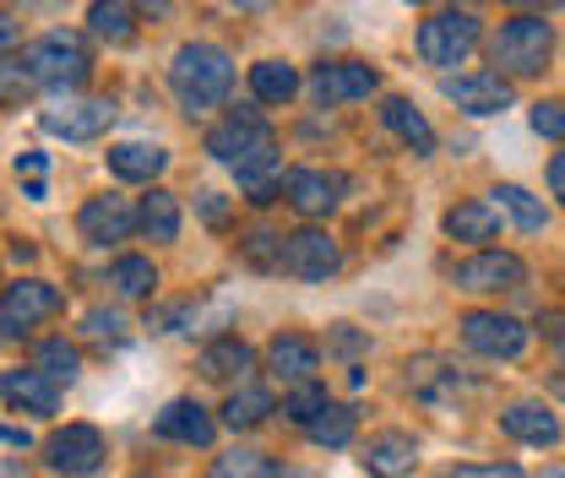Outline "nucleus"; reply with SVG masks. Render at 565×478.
<instances>
[{
    "instance_id": "obj_41",
    "label": "nucleus",
    "mask_w": 565,
    "mask_h": 478,
    "mask_svg": "<svg viewBox=\"0 0 565 478\" xmlns=\"http://www.w3.org/2000/svg\"><path fill=\"white\" fill-rule=\"evenodd\" d=\"M457 478H522V474H516V468H468V474H457Z\"/></svg>"
},
{
    "instance_id": "obj_36",
    "label": "nucleus",
    "mask_w": 565,
    "mask_h": 478,
    "mask_svg": "<svg viewBox=\"0 0 565 478\" xmlns=\"http://www.w3.org/2000/svg\"><path fill=\"white\" fill-rule=\"evenodd\" d=\"M126 316L120 310H87V338H109V342H120L126 338Z\"/></svg>"
},
{
    "instance_id": "obj_5",
    "label": "nucleus",
    "mask_w": 565,
    "mask_h": 478,
    "mask_svg": "<svg viewBox=\"0 0 565 478\" xmlns=\"http://www.w3.org/2000/svg\"><path fill=\"white\" fill-rule=\"evenodd\" d=\"M343 267V251L327 229H299V234H278V267L299 283H327V277Z\"/></svg>"
},
{
    "instance_id": "obj_42",
    "label": "nucleus",
    "mask_w": 565,
    "mask_h": 478,
    "mask_svg": "<svg viewBox=\"0 0 565 478\" xmlns=\"http://www.w3.org/2000/svg\"><path fill=\"white\" fill-rule=\"evenodd\" d=\"M550 191H555V196L565 191V158H561V152L550 158Z\"/></svg>"
},
{
    "instance_id": "obj_44",
    "label": "nucleus",
    "mask_w": 565,
    "mask_h": 478,
    "mask_svg": "<svg viewBox=\"0 0 565 478\" xmlns=\"http://www.w3.org/2000/svg\"><path fill=\"white\" fill-rule=\"evenodd\" d=\"M202 206H207V217H212V223H223V217H228V206L217 202V196H207V202H202Z\"/></svg>"
},
{
    "instance_id": "obj_32",
    "label": "nucleus",
    "mask_w": 565,
    "mask_h": 478,
    "mask_svg": "<svg viewBox=\"0 0 565 478\" xmlns=\"http://www.w3.org/2000/svg\"><path fill=\"white\" fill-rule=\"evenodd\" d=\"M109 283H115L120 299H147V294L158 288V267H152L147 256H120V262L109 267Z\"/></svg>"
},
{
    "instance_id": "obj_30",
    "label": "nucleus",
    "mask_w": 565,
    "mask_h": 478,
    "mask_svg": "<svg viewBox=\"0 0 565 478\" xmlns=\"http://www.w3.org/2000/svg\"><path fill=\"white\" fill-rule=\"evenodd\" d=\"M494 196H500L494 206H505V212H511V223H516L522 234H544V229H550V206L539 202L533 191H522V185H500Z\"/></svg>"
},
{
    "instance_id": "obj_3",
    "label": "nucleus",
    "mask_w": 565,
    "mask_h": 478,
    "mask_svg": "<svg viewBox=\"0 0 565 478\" xmlns=\"http://www.w3.org/2000/svg\"><path fill=\"white\" fill-rule=\"evenodd\" d=\"M22 71L39 87H82L87 71H93V55H87V44L76 33H44L39 44H28Z\"/></svg>"
},
{
    "instance_id": "obj_6",
    "label": "nucleus",
    "mask_w": 565,
    "mask_h": 478,
    "mask_svg": "<svg viewBox=\"0 0 565 478\" xmlns=\"http://www.w3.org/2000/svg\"><path fill=\"white\" fill-rule=\"evenodd\" d=\"M61 305H66V299H61L55 283H44V277H17V283H6V294H0V332H6V338H28V332H33L39 321H50Z\"/></svg>"
},
{
    "instance_id": "obj_8",
    "label": "nucleus",
    "mask_w": 565,
    "mask_h": 478,
    "mask_svg": "<svg viewBox=\"0 0 565 478\" xmlns=\"http://www.w3.org/2000/svg\"><path fill=\"white\" fill-rule=\"evenodd\" d=\"M104 457H109V446H104V435H98L93 424H66V429H55V435L44 440V463L66 478L98 474Z\"/></svg>"
},
{
    "instance_id": "obj_46",
    "label": "nucleus",
    "mask_w": 565,
    "mask_h": 478,
    "mask_svg": "<svg viewBox=\"0 0 565 478\" xmlns=\"http://www.w3.org/2000/svg\"><path fill=\"white\" fill-rule=\"evenodd\" d=\"M239 6H273V0H239Z\"/></svg>"
},
{
    "instance_id": "obj_23",
    "label": "nucleus",
    "mask_w": 565,
    "mask_h": 478,
    "mask_svg": "<svg viewBox=\"0 0 565 478\" xmlns=\"http://www.w3.org/2000/svg\"><path fill=\"white\" fill-rule=\"evenodd\" d=\"M87 28H93V39L126 50L137 39V11H131V0H93L87 6Z\"/></svg>"
},
{
    "instance_id": "obj_37",
    "label": "nucleus",
    "mask_w": 565,
    "mask_h": 478,
    "mask_svg": "<svg viewBox=\"0 0 565 478\" xmlns=\"http://www.w3.org/2000/svg\"><path fill=\"white\" fill-rule=\"evenodd\" d=\"M245 262H250V267H278V234H267V229L250 234V240H245Z\"/></svg>"
},
{
    "instance_id": "obj_39",
    "label": "nucleus",
    "mask_w": 565,
    "mask_h": 478,
    "mask_svg": "<svg viewBox=\"0 0 565 478\" xmlns=\"http://www.w3.org/2000/svg\"><path fill=\"white\" fill-rule=\"evenodd\" d=\"M44 169H50L44 152H22V158H17V174H22V180H44Z\"/></svg>"
},
{
    "instance_id": "obj_24",
    "label": "nucleus",
    "mask_w": 565,
    "mask_h": 478,
    "mask_svg": "<svg viewBox=\"0 0 565 478\" xmlns=\"http://www.w3.org/2000/svg\"><path fill=\"white\" fill-rule=\"evenodd\" d=\"M256 364V353H250V342L239 338H217L202 348V359H196V370L207 375V381H245V370Z\"/></svg>"
},
{
    "instance_id": "obj_1",
    "label": "nucleus",
    "mask_w": 565,
    "mask_h": 478,
    "mask_svg": "<svg viewBox=\"0 0 565 478\" xmlns=\"http://www.w3.org/2000/svg\"><path fill=\"white\" fill-rule=\"evenodd\" d=\"M169 87H174L185 115H207L234 87V55L217 50V44H185L169 66Z\"/></svg>"
},
{
    "instance_id": "obj_4",
    "label": "nucleus",
    "mask_w": 565,
    "mask_h": 478,
    "mask_svg": "<svg viewBox=\"0 0 565 478\" xmlns=\"http://www.w3.org/2000/svg\"><path fill=\"white\" fill-rule=\"evenodd\" d=\"M479 50V17L473 11H435L429 22H419V61L424 66H462Z\"/></svg>"
},
{
    "instance_id": "obj_18",
    "label": "nucleus",
    "mask_w": 565,
    "mask_h": 478,
    "mask_svg": "<svg viewBox=\"0 0 565 478\" xmlns=\"http://www.w3.org/2000/svg\"><path fill=\"white\" fill-rule=\"evenodd\" d=\"M500 429L511 440H522V446H555L561 440V413L550 403H511L500 413Z\"/></svg>"
},
{
    "instance_id": "obj_49",
    "label": "nucleus",
    "mask_w": 565,
    "mask_h": 478,
    "mask_svg": "<svg viewBox=\"0 0 565 478\" xmlns=\"http://www.w3.org/2000/svg\"><path fill=\"white\" fill-rule=\"evenodd\" d=\"M278 478H288V474H278Z\"/></svg>"
},
{
    "instance_id": "obj_43",
    "label": "nucleus",
    "mask_w": 565,
    "mask_h": 478,
    "mask_svg": "<svg viewBox=\"0 0 565 478\" xmlns=\"http://www.w3.org/2000/svg\"><path fill=\"white\" fill-rule=\"evenodd\" d=\"M0 440H6V446H33V440H28V429H0Z\"/></svg>"
},
{
    "instance_id": "obj_15",
    "label": "nucleus",
    "mask_w": 565,
    "mask_h": 478,
    "mask_svg": "<svg viewBox=\"0 0 565 478\" xmlns=\"http://www.w3.org/2000/svg\"><path fill=\"white\" fill-rule=\"evenodd\" d=\"M39 126L50 137H66V141H93L104 137L115 126V104L109 98H82V104H61V109H44Z\"/></svg>"
},
{
    "instance_id": "obj_14",
    "label": "nucleus",
    "mask_w": 565,
    "mask_h": 478,
    "mask_svg": "<svg viewBox=\"0 0 565 478\" xmlns=\"http://www.w3.org/2000/svg\"><path fill=\"white\" fill-rule=\"evenodd\" d=\"M76 229L87 245H120L137 234V206L126 196H87L82 212H76Z\"/></svg>"
},
{
    "instance_id": "obj_19",
    "label": "nucleus",
    "mask_w": 565,
    "mask_h": 478,
    "mask_svg": "<svg viewBox=\"0 0 565 478\" xmlns=\"http://www.w3.org/2000/svg\"><path fill=\"white\" fill-rule=\"evenodd\" d=\"M267 364H273L278 381H310L321 370V348L310 338H299V332H278L267 342Z\"/></svg>"
},
{
    "instance_id": "obj_12",
    "label": "nucleus",
    "mask_w": 565,
    "mask_h": 478,
    "mask_svg": "<svg viewBox=\"0 0 565 478\" xmlns=\"http://www.w3.org/2000/svg\"><path fill=\"white\" fill-rule=\"evenodd\" d=\"M451 283L468 288V294H505V288H522L527 283V262L511 256V251H479L468 262L451 267Z\"/></svg>"
},
{
    "instance_id": "obj_13",
    "label": "nucleus",
    "mask_w": 565,
    "mask_h": 478,
    "mask_svg": "<svg viewBox=\"0 0 565 478\" xmlns=\"http://www.w3.org/2000/svg\"><path fill=\"white\" fill-rule=\"evenodd\" d=\"M446 98L462 109V115H505L511 104H516V93H511V82L500 76V71H468V76H451L446 82Z\"/></svg>"
},
{
    "instance_id": "obj_34",
    "label": "nucleus",
    "mask_w": 565,
    "mask_h": 478,
    "mask_svg": "<svg viewBox=\"0 0 565 478\" xmlns=\"http://www.w3.org/2000/svg\"><path fill=\"white\" fill-rule=\"evenodd\" d=\"M321 403H327V386H316V381H294V392L282 397V413H288L294 424H305L310 413H321Z\"/></svg>"
},
{
    "instance_id": "obj_10",
    "label": "nucleus",
    "mask_w": 565,
    "mask_h": 478,
    "mask_svg": "<svg viewBox=\"0 0 565 478\" xmlns=\"http://www.w3.org/2000/svg\"><path fill=\"white\" fill-rule=\"evenodd\" d=\"M282 196H288V206H294L299 217H327V212L343 206L349 180H343L338 169H288V174H282Z\"/></svg>"
},
{
    "instance_id": "obj_22",
    "label": "nucleus",
    "mask_w": 565,
    "mask_h": 478,
    "mask_svg": "<svg viewBox=\"0 0 565 478\" xmlns=\"http://www.w3.org/2000/svg\"><path fill=\"white\" fill-rule=\"evenodd\" d=\"M0 397H11L17 408H28V413L61 408V386H55L50 375H39V370H11V375L0 381Z\"/></svg>"
},
{
    "instance_id": "obj_33",
    "label": "nucleus",
    "mask_w": 565,
    "mask_h": 478,
    "mask_svg": "<svg viewBox=\"0 0 565 478\" xmlns=\"http://www.w3.org/2000/svg\"><path fill=\"white\" fill-rule=\"evenodd\" d=\"M282 468L267 457V452H256V446H239V452H223L217 463H212V478H278Z\"/></svg>"
},
{
    "instance_id": "obj_21",
    "label": "nucleus",
    "mask_w": 565,
    "mask_h": 478,
    "mask_svg": "<svg viewBox=\"0 0 565 478\" xmlns=\"http://www.w3.org/2000/svg\"><path fill=\"white\" fill-rule=\"evenodd\" d=\"M446 234H451V240H468V245H490V240H500V206L457 202L446 212Z\"/></svg>"
},
{
    "instance_id": "obj_16",
    "label": "nucleus",
    "mask_w": 565,
    "mask_h": 478,
    "mask_svg": "<svg viewBox=\"0 0 565 478\" xmlns=\"http://www.w3.org/2000/svg\"><path fill=\"white\" fill-rule=\"evenodd\" d=\"M152 435H158V440H180V446H212V440H217V424H212V413L202 408V403L174 397L169 408L152 418Z\"/></svg>"
},
{
    "instance_id": "obj_20",
    "label": "nucleus",
    "mask_w": 565,
    "mask_h": 478,
    "mask_svg": "<svg viewBox=\"0 0 565 478\" xmlns=\"http://www.w3.org/2000/svg\"><path fill=\"white\" fill-rule=\"evenodd\" d=\"M109 169H115L120 180L147 185V180H158V174L169 169V152H163L158 141H115V147H109Z\"/></svg>"
},
{
    "instance_id": "obj_45",
    "label": "nucleus",
    "mask_w": 565,
    "mask_h": 478,
    "mask_svg": "<svg viewBox=\"0 0 565 478\" xmlns=\"http://www.w3.org/2000/svg\"><path fill=\"white\" fill-rule=\"evenodd\" d=\"M141 6H147V11H158V17L169 11V0H141Z\"/></svg>"
},
{
    "instance_id": "obj_9",
    "label": "nucleus",
    "mask_w": 565,
    "mask_h": 478,
    "mask_svg": "<svg viewBox=\"0 0 565 478\" xmlns=\"http://www.w3.org/2000/svg\"><path fill=\"white\" fill-rule=\"evenodd\" d=\"M381 87V71L370 61H321L316 76H310V98L321 109H338V104H359Z\"/></svg>"
},
{
    "instance_id": "obj_17",
    "label": "nucleus",
    "mask_w": 565,
    "mask_h": 478,
    "mask_svg": "<svg viewBox=\"0 0 565 478\" xmlns=\"http://www.w3.org/2000/svg\"><path fill=\"white\" fill-rule=\"evenodd\" d=\"M414 463H419V446L403 429H381V435L364 440V468H370V478H408Z\"/></svg>"
},
{
    "instance_id": "obj_38",
    "label": "nucleus",
    "mask_w": 565,
    "mask_h": 478,
    "mask_svg": "<svg viewBox=\"0 0 565 478\" xmlns=\"http://www.w3.org/2000/svg\"><path fill=\"white\" fill-rule=\"evenodd\" d=\"M33 82H28V71L17 66V61H0V104H11V98H22Z\"/></svg>"
},
{
    "instance_id": "obj_11",
    "label": "nucleus",
    "mask_w": 565,
    "mask_h": 478,
    "mask_svg": "<svg viewBox=\"0 0 565 478\" xmlns=\"http://www.w3.org/2000/svg\"><path fill=\"white\" fill-rule=\"evenodd\" d=\"M267 147H278L273 131H267V120L256 115V109H234L223 126H212L207 131V152L217 163H245V158H256V152H267Z\"/></svg>"
},
{
    "instance_id": "obj_7",
    "label": "nucleus",
    "mask_w": 565,
    "mask_h": 478,
    "mask_svg": "<svg viewBox=\"0 0 565 478\" xmlns=\"http://www.w3.org/2000/svg\"><path fill=\"white\" fill-rule=\"evenodd\" d=\"M457 327H462V342L484 359H522L527 353V327L505 310H468Z\"/></svg>"
},
{
    "instance_id": "obj_26",
    "label": "nucleus",
    "mask_w": 565,
    "mask_h": 478,
    "mask_svg": "<svg viewBox=\"0 0 565 478\" xmlns=\"http://www.w3.org/2000/svg\"><path fill=\"white\" fill-rule=\"evenodd\" d=\"M381 120H386V131H392V137L408 141L419 158H429V152H435V126L424 120L408 98H386V104H381Z\"/></svg>"
},
{
    "instance_id": "obj_48",
    "label": "nucleus",
    "mask_w": 565,
    "mask_h": 478,
    "mask_svg": "<svg viewBox=\"0 0 565 478\" xmlns=\"http://www.w3.org/2000/svg\"><path fill=\"white\" fill-rule=\"evenodd\" d=\"M511 6H527V0H511Z\"/></svg>"
},
{
    "instance_id": "obj_31",
    "label": "nucleus",
    "mask_w": 565,
    "mask_h": 478,
    "mask_svg": "<svg viewBox=\"0 0 565 478\" xmlns=\"http://www.w3.org/2000/svg\"><path fill=\"white\" fill-rule=\"evenodd\" d=\"M33 370H39V375H50L55 386H71V381L82 375V353H76L66 338H50V342H39Z\"/></svg>"
},
{
    "instance_id": "obj_35",
    "label": "nucleus",
    "mask_w": 565,
    "mask_h": 478,
    "mask_svg": "<svg viewBox=\"0 0 565 478\" xmlns=\"http://www.w3.org/2000/svg\"><path fill=\"white\" fill-rule=\"evenodd\" d=\"M533 131L550 141L565 137V115H561V98H544V104H533Z\"/></svg>"
},
{
    "instance_id": "obj_40",
    "label": "nucleus",
    "mask_w": 565,
    "mask_h": 478,
    "mask_svg": "<svg viewBox=\"0 0 565 478\" xmlns=\"http://www.w3.org/2000/svg\"><path fill=\"white\" fill-rule=\"evenodd\" d=\"M17 39H22V28H17V17H6V11H0V55H6V50H11Z\"/></svg>"
},
{
    "instance_id": "obj_2",
    "label": "nucleus",
    "mask_w": 565,
    "mask_h": 478,
    "mask_svg": "<svg viewBox=\"0 0 565 478\" xmlns=\"http://www.w3.org/2000/svg\"><path fill=\"white\" fill-rule=\"evenodd\" d=\"M550 55H555V22H544L533 11L500 22V33L490 39V61L511 76H539L550 66Z\"/></svg>"
},
{
    "instance_id": "obj_47",
    "label": "nucleus",
    "mask_w": 565,
    "mask_h": 478,
    "mask_svg": "<svg viewBox=\"0 0 565 478\" xmlns=\"http://www.w3.org/2000/svg\"><path fill=\"white\" fill-rule=\"evenodd\" d=\"M408 6H429V0H408Z\"/></svg>"
},
{
    "instance_id": "obj_28",
    "label": "nucleus",
    "mask_w": 565,
    "mask_h": 478,
    "mask_svg": "<svg viewBox=\"0 0 565 478\" xmlns=\"http://www.w3.org/2000/svg\"><path fill=\"white\" fill-rule=\"evenodd\" d=\"M267 413H278L267 386H239V392H228V403H223V424H228V429H256Z\"/></svg>"
},
{
    "instance_id": "obj_29",
    "label": "nucleus",
    "mask_w": 565,
    "mask_h": 478,
    "mask_svg": "<svg viewBox=\"0 0 565 478\" xmlns=\"http://www.w3.org/2000/svg\"><path fill=\"white\" fill-rule=\"evenodd\" d=\"M250 93L262 104H288L299 93V71L288 61H262V66H250Z\"/></svg>"
},
{
    "instance_id": "obj_25",
    "label": "nucleus",
    "mask_w": 565,
    "mask_h": 478,
    "mask_svg": "<svg viewBox=\"0 0 565 478\" xmlns=\"http://www.w3.org/2000/svg\"><path fill=\"white\" fill-rule=\"evenodd\" d=\"M316 446H327V452H343V446H353V429H359V418H353V408H343V403H321V413H310L305 424H299Z\"/></svg>"
},
{
    "instance_id": "obj_27",
    "label": "nucleus",
    "mask_w": 565,
    "mask_h": 478,
    "mask_svg": "<svg viewBox=\"0 0 565 478\" xmlns=\"http://www.w3.org/2000/svg\"><path fill=\"white\" fill-rule=\"evenodd\" d=\"M137 229L147 240H158V245L180 240V202H174V191H158L152 185V196H141V206H137Z\"/></svg>"
}]
</instances>
